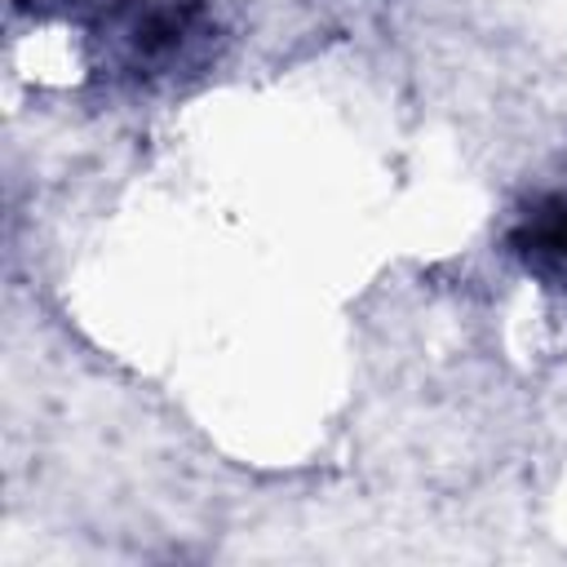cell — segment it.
Returning <instances> with one entry per match:
<instances>
[{"label":"cell","mask_w":567,"mask_h":567,"mask_svg":"<svg viewBox=\"0 0 567 567\" xmlns=\"http://www.w3.org/2000/svg\"><path fill=\"white\" fill-rule=\"evenodd\" d=\"M518 252L545 270L567 275V199H549L527 217V226L514 235Z\"/></svg>","instance_id":"obj_2"},{"label":"cell","mask_w":567,"mask_h":567,"mask_svg":"<svg viewBox=\"0 0 567 567\" xmlns=\"http://www.w3.org/2000/svg\"><path fill=\"white\" fill-rule=\"evenodd\" d=\"M190 27H195V4H142V9H133L124 35H128L137 58L159 62V58H173L182 49Z\"/></svg>","instance_id":"obj_1"}]
</instances>
